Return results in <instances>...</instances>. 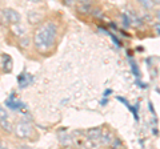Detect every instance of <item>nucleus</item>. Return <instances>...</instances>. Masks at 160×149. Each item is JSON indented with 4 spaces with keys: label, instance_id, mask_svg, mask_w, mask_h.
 <instances>
[{
    "label": "nucleus",
    "instance_id": "obj_1",
    "mask_svg": "<svg viewBox=\"0 0 160 149\" xmlns=\"http://www.w3.org/2000/svg\"><path fill=\"white\" fill-rule=\"evenodd\" d=\"M58 26L53 22H46L35 32L33 43L40 53H47L53 47L58 36Z\"/></svg>",
    "mask_w": 160,
    "mask_h": 149
},
{
    "label": "nucleus",
    "instance_id": "obj_2",
    "mask_svg": "<svg viewBox=\"0 0 160 149\" xmlns=\"http://www.w3.org/2000/svg\"><path fill=\"white\" fill-rule=\"evenodd\" d=\"M13 133L16 135V137L26 140V138H29L32 136L33 129H32V127H31V124H29V123H27V121H19L16 125L13 127Z\"/></svg>",
    "mask_w": 160,
    "mask_h": 149
},
{
    "label": "nucleus",
    "instance_id": "obj_3",
    "mask_svg": "<svg viewBox=\"0 0 160 149\" xmlns=\"http://www.w3.org/2000/svg\"><path fill=\"white\" fill-rule=\"evenodd\" d=\"M3 17L6 19L8 23L11 24H16V23H20L22 17H20V13L18 11H15L12 8H7L3 11Z\"/></svg>",
    "mask_w": 160,
    "mask_h": 149
},
{
    "label": "nucleus",
    "instance_id": "obj_4",
    "mask_svg": "<svg viewBox=\"0 0 160 149\" xmlns=\"http://www.w3.org/2000/svg\"><path fill=\"white\" fill-rule=\"evenodd\" d=\"M12 59L9 55H3L2 56V67H3V71L8 73V72H11L12 71Z\"/></svg>",
    "mask_w": 160,
    "mask_h": 149
},
{
    "label": "nucleus",
    "instance_id": "obj_5",
    "mask_svg": "<svg viewBox=\"0 0 160 149\" xmlns=\"http://www.w3.org/2000/svg\"><path fill=\"white\" fill-rule=\"evenodd\" d=\"M103 133V129L98 127V128H91L87 131V138L88 140H99L100 136Z\"/></svg>",
    "mask_w": 160,
    "mask_h": 149
},
{
    "label": "nucleus",
    "instance_id": "obj_6",
    "mask_svg": "<svg viewBox=\"0 0 160 149\" xmlns=\"http://www.w3.org/2000/svg\"><path fill=\"white\" fill-rule=\"evenodd\" d=\"M99 141H100V145H108V144L113 142V136L111 135V132H103Z\"/></svg>",
    "mask_w": 160,
    "mask_h": 149
},
{
    "label": "nucleus",
    "instance_id": "obj_7",
    "mask_svg": "<svg viewBox=\"0 0 160 149\" xmlns=\"http://www.w3.org/2000/svg\"><path fill=\"white\" fill-rule=\"evenodd\" d=\"M18 80H19V87L20 88H26L27 85H29V83L32 81V77L27 73H23L18 77Z\"/></svg>",
    "mask_w": 160,
    "mask_h": 149
},
{
    "label": "nucleus",
    "instance_id": "obj_8",
    "mask_svg": "<svg viewBox=\"0 0 160 149\" xmlns=\"http://www.w3.org/2000/svg\"><path fill=\"white\" fill-rule=\"evenodd\" d=\"M0 128H2L3 131H6L7 133L13 131V125H12V123L9 121V118H0Z\"/></svg>",
    "mask_w": 160,
    "mask_h": 149
},
{
    "label": "nucleus",
    "instance_id": "obj_9",
    "mask_svg": "<svg viewBox=\"0 0 160 149\" xmlns=\"http://www.w3.org/2000/svg\"><path fill=\"white\" fill-rule=\"evenodd\" d=\"M12 33L15 35V36L18 37H22L26 35V31H24V27L20 26V23H16V24H12Z\"/></svg>",
    "mask_w": 160,
    "mask_h": 149
},
{
    "label": "nucleus",
    "instance_id": "obj_10",
    "mask_svg": "<svg viewBox=\"0 0 160 149\" xmlns=\"http://www.w3.org/2000/svg\"><path fill=\"white\" fill-rule=\"evenodd\" d=\"M42 19H43V15L42 13H38V12H31L28 15V22L29 24H38L42 22Z\"/></svg>",
    "mask_w": 160,
    "mask_h": 149
},
{
    "label": "nucleus",
    "instance_id": "obj_11",
    "mask_svg": "<svg viewBox=\"0 0 160 149\" xmlns=\"http://www.w3.org/2000/svg\"><path fill=\"white\" fill-rule=\"evenodd\" d=\"M78 11H79L80 13H91L92 8H91V4H89V2H88V3H80Z\"/></svg>",
    "mask_w": 160,
    "mask_h": 149
},
{
    "label": "nucleus",
    "instance_id": "obj_12",
    "mask_svg": "<svg viewBox=\"0 0 160 149\" xmlns=\"http://www.w3.org/2000/svg\"><path fill=\"white\" fill-rule=\"evenodd\" d=\"M19 46L22 47L23 49H27L29 48V46H31V39H29L28 36H22L19 40Z\"/></svg>",
    "mask_w": 160,
    "mask_h": 149
},
{
    "label": "nucleus",
    "instance_id": "obj_13",
    "mask_svg": "<svg viewBox=\"0 0 160 149\" xmlns=\"http://www.w3.org/2000/svg\"><path fill=\"white\" fill-rule=\"evenodd\" d=\"M138 2H139V4H140V6H142L144 9H148V11L153 8V4H155L152 0H138Z\"/></svg>",
    "mask_w": 160,
    "mask_h": 149
},
{
    "label": "nucleus",
    "instance_id": "obj_14",
    "mask_svg": "<svg viewBox=\"0 0 160 149\" xmlns=\"http://www.w3.org/2000/svg\"><path fill=\"white\" fill-rule=\"evenodd\" d=\"M59 141L63 144V145H69L71 144V136L69 135H63V133H60L59 135Z\"/></svg>",
    "mask_w": 160,
    "mask_h": 149
},
{
    "label": "nucleus",
    "instance_id": "obj_15",
    "mask_svg": "<svg viewBox=\"0 0 160 149\" xmlns=\"http://www.w3.org/2000/svg\"><path fill=\"white\" fill-rule=\"evenodd\" d=\"M0 118H9L8 117V112L6 111V108L0 105Z\"/></svg>",
    "mask_w": 160,
    "mask_h": 149
},
{
    "label": "nucleus",
    "instance_id": "obj_16",
    "mask_svg": "<svg viewBox=\"0 0 160 149\" xmlns=\"http://www.w3.org/2000/svg\"><path fill=\"white\" fill-rule=\"evenodd\" d=\"M63 2L66 3V6H73L76 0H63Z\"/></svg>",
    "mask_w": 160,
    "mask_h": 149
},
{
    "label": "nucleus",
    "instance_id": "obj_17",
    "mask_svg": "<svg viewBox=\"0 0 160 149\" xmlns=\"http://www.w3.org/2000/svg\"><path fill=\"white\" fill-rule=\"evenodd\" d=\"M153 28H155V31H156V33L160 35V23H156V24H155Z\"/></svg>",
    "mask_w": 160,
    "mask_h": 149
},
{
    "label": "nucleus",
    "instance_id": "obj_18",
    "mask_svg": "<svg viewBox=\"0 0 160 149\" xmlns=\"http://www.w3.org/2000/svg\"><path fill=\"white\" fill-rule=\"evenodd\" d=\"M156 17H158V20L160 23V9H158V12H156Z\"/></svg>",
    "mask_w": 160,
    "mask_h": 149
},
{
    "label": "nucleus",
    "instance_id": "obj_19",
    "mask_svg": "<svg viewBox=\"0 0 160 149\" xmlns=\"http://www.w3.org/2000/svg\"><path fill=\"white\" fill-rule=\"evenodd\" d=\"M76 2H79V3H88V2H91V0H76Z\"/></svg>",
    "mask_w": 160,
    "mask_h": 149
},
{
    "label": "nucleus",
    "instance_id": "obj_20",
    "mask_svg": "<svg viewBox=\"0 0 160 149\" xmlns=\"http://www.w3.org/2000/svg\"><path fill=\"white\" fill-rule=\"evenodd\" d=\"M153 3H156V4H160V0H153Z\"/></svg>",
    "mask_w": 160,
    "mask_h": 149
}]
</instances>
